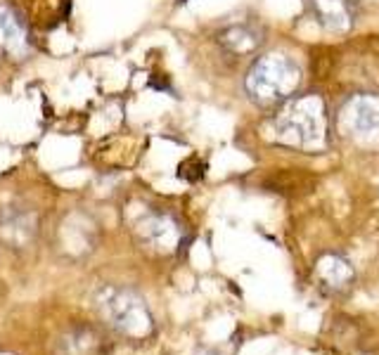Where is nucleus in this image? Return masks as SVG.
I'll return each mask as SVG.
<instances>
[{
  "label": "nucleus",
  "instance_id": "7",
  "mask_svg": "<svg viewBox=\"0 0 379 355\" xmlns=\"http://www.w3.org/2000/svg\"><path fill=\"white\" fill-rule=\"evenodd\" d=\"M308 14L327 31H346L356 21L354 0H306Z\"/></svg>",
  "mask_w": 379,
  "mask_h": 355
},
{
  "label": "nucleus",
  "instance_id": "8",
  "mask_svg": "<svg viewBox=\"0 0 379 355\" xmlns=\"http://www.w3.org/2000/svg\"><path fill=\"white\" fill-rule=\"evenodd\" d=\"M29 47V31L24 21L8 5H0V52L8 57H24Z\"/></svg>",
  "mask_w": 379,
  "mask_h": 355
},
{
  "label": "nucleus",
  "instance_id": "5",
  "mask_svg": "<svg viewBox=\"0 0 379 355\" xmlns=\"http://www.w3.org/2000/svg\"><path fill=\"white\" fill-rule=\"evenodd\" d=\"M136 235L147 249L157 254H173L183 241V228L169 213H147L142 220H138Z\"/></svg>",
  "mask_w": 379,
  "mask_h": 355
},
{
  "label": "nucleus",
  "instance_id": "9",
  "mask_svg": "<svg viewBox=\"0 0 379 355\" xmlns=\"http://www.w3.org/2000/svg\"><path fill=\"white\" fill-rule=\"evenodd\" d=\"M218 43L226 52H230L235 57H247L256 52L263 43V36L261 31L252 24H232L228 26L226 31H221L218 36Z\"/></svg>",
  "mask_w": 379,
  "mask_h": 355
},
{
  "label": "nucleus",
  "instance_id": "4",
  "mask_svg": "<svg viewBox=\"0 0 379 355\" xmlns=\"http://www.w3.org/2000/svg\"><path fill=\"white\" fill-rule=\"evenodd\" d=\"M339 131L358 147H379V98L377 95H354L339 109Z\"/></svg>",
  "mask_w": 379,
  "mask_h": 355
},
{
  "label": "nucleus",
  "instance_id": "6",
  "mask_svg": "<svg viewBox=\"0 0 379 355\" xmlns=\"http://www.w3.org/2000/svg\"><path fill=\"white\" fill-rule=\"evenodd\" d=\"M354 268L344 256L325 254L318 258L313 268V282L323 294H344L354 284Z\"/></svg>",
  "mask_w": 379,
  "mask_h": 355
},
{
  "label": "nucleus",
  "instance_id": "1",
  "mask_svg": "<svg viewBox=\"0 0 379 355\" xmlns=\"http://www.w3.org/2000/svg\"><path fill=\"white\" fill-rule=\"evenodd\" d=\"M270 138L296 149H323L327 142V111L318 95H301L282 102L270 121Z\"/></svg>",
  "mask_w": 379,
  "mask_h": 355
},
{
  "label": "nucleus",
  "instance_id": "3",
  "mask_svg": "<svg viewBox=\"0 0 379 355\" xmlns=\"http://www.w3.org/2000/svg\"><path fill=\"white\" fill-rule=\"evenodd\" d=\"M95 305H98L100 315L109 322L114 330L124 332L131 336H147L154 330L152 315H149L147 305L138 294L131 289L121 287H105L102 292L95 296Z\"/></svg>",
  "mask_w": 379,
  "mask_h": 355
},
{
  "label": "nucleus",
  "instance_id": "2",
  "mask_svg": "<svg viewBox=\"0 0 379 355\" xmlns=\"http://www.w3.org/2000/svg\"><path fill=\"white\" fill-rule=\"evenodd\" d=\"M299 85H301V69L285 52H268L263 57H256L244 76L247 95L261 107H275L294 98Z\"/></svg>",
  "mask_w": 379,
  "mask_h": 355
}]
</instances>
